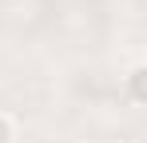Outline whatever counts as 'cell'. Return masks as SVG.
Instances as JSON below:
<instances>
[{"mask_svg":"<svg viewBox=\"0 0 147 143\" xmlns=\"http://www.w3.org/2000/svg\"><path fill=\"white\" fill-rule=\"evenodd\" d=\"M123 95H127L135 107H147V60L135 64V68L123 76Z\"/></svg>","mask_w":147,"mask_h":143,"instance_id":"obj_1","label":"cell"},{"mask_svg":"<svg viewBox=\"0 0 147 143\" xmlns=\"http://www.w3.org/2000/svg\"><path fill=\"white\" fill-rule=\"evenodd\" d=\"M16 139H20V123H16V115L0 111V143H16Z\"/></svg>","mask_w":147,"mask_h":143,"instance_id":"obj_2","label":"cell"}]
</instances>
